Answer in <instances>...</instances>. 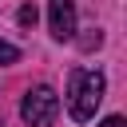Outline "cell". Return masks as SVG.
Masks as SVG:
<instances>
[{
    "instance_id": "1",
    "label": "cell",
    "mask_w": 127,
    "mask_h": 127,
    "mask_svg": "<svg viewBox=\"0 0 127 127\" xmlns=\"http://www.w3.org/2000/svg\"><path fill=\"white\" fill-rule=\"evenodd\" d=\"M103 71H87V67H75L71 79H67V111L75 123H87L95 119V107L103 103Z\"/></svg>"
},
{
    "instance_id": "2",
    "label": "cell",
    "mask_w": 127,
    "mask_h": 127,
    "mask_svg": "<svg viewBox=\"0 0 127 127\" xmlns=\"http://www.w3.org/2000/svg\"><path fill=\"white\" fill-rule=\"evenodd\" d=\"M20 115H24L28 127H52L56 115H60V95L52 87H32L20 103Z\"/></svg>"
},
{
    "instance_id": "3",
    "label": "cell",
    "mask_w": 127,
    "mask_h": 127,
    "mask_svg": "<svg viewBox=\"0 0 127 127\" xmlns=\"http://www.w3.org/2000/svg\"><path fill=\"white\" fill-rule=\"evenodd\" d=\"M48 28L56 40H75V0H48Z\"/></svg>"
},
{
    "instance_id": "4",
    "label": "cell",
    "mask_w": 127,
    "mask_h": 127,
    "mask_svg": "<svg viewBox=\"0 0 127 127\" xmlns=\"http://www.w3.org/2000/svg\"><path fill=\"white\" fill-rule=\"evenodd\" d=\"M16 20H20V28H32V24L40 20V12H36V4H24V8L16 12Z\"/></svg>"
},
{
    "instance_id": "5",
    "label": "cell",
    "mask_w": 127,
    "mask_h": 127,
    "mask_svg": "<svg viewBox=\"0 0 127 127\" xmlns=\"http://www.w3.org/2000/svg\"><path fill=\"white\" fill-rule=\"evenodd\" d=\"M16 60H20V48L8 44V40H0V64H16Z\"/></svg>"
},
{
    "instance_id": "6",
    "label": "cell",
    "mask_w": 127,
    "mask_h": 127,
    "mask_svg": "<svg viewBox=\"0 0 127 127\" xmlns=\"http://www.w3.org/2000/svg\"><path fill=\"white\" fill-rule=\"evenodd\" d=\"M103 127H127V123H123V115H107V119H103Z\"/></svg>"
}]
</instances>
